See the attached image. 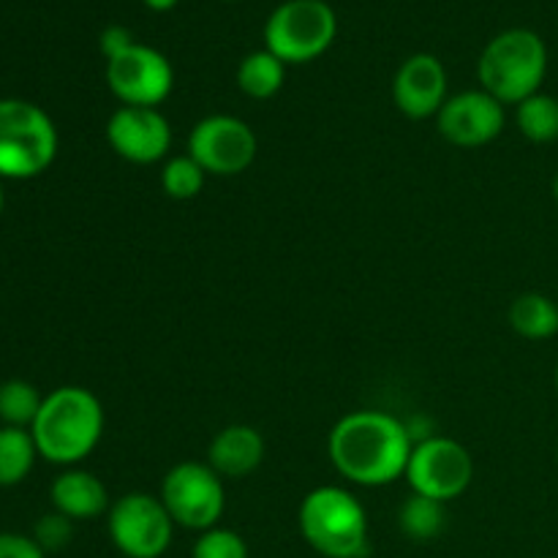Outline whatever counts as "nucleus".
I'll use <instances>...</instances> for the list:
<instances>
[{
    "label": "nucleus",
    "instance_id": "obj_1",
    "mask_svg": "<svg viewBox=\"0 0 558 558\" xmlns=\"http://www.w3.org/2000/svg\"><path fill=\"white\" fill-rule=\"evenodd\" d=\"M412 434L398 417L360 409L338 420L327 439V452L341 477L363 488H381L407 474Z\"/></svg>",
    "mask_w": 558,
    "mask_h": 558
},
{
    "label": "nucleus",
    "instance_id": "obj_2",
    "mask_svg": "<svg viewBox=\"0 0 558 558\" xmlns=\"http://www.w3.org/2000/svg\"><path fill=\"white\" fill-rule=\"evenodd\" d=\"M33 441L44 461L74 466L98 447L104 434V407L85 387H58L41 403Z\"/></svg>",
    "mask_w": 558,
    "mask_h": 558
},
{
    "label": "nucleus",
    "instance_id": "obj_3",
    "mask_svg": "<svg viewBox=\"0 0 558 558\" xmlns=\"http://www.w3.org/2000/svg\"><path fill=\"white\" fill-rule=\"evenodd\" d=\"M548 74V47L529 27H510L488 41L477 60V76L485 93L507 104H521L539 93Z\"/></svg>",
    "mask_w": 558,
    "mask_h": 558
},
{
    "label": "nucleus",
    "instance_id": "obj_4",
    "mask_svg": "<svg viewBox=\"0 0 558 558\" xmlns=\"http://www.w3.org/2000/svg\"><path fill=\"white\" fill-rule=\"evenodd\" d=\"M300 534L325 558L368 554V515L354 494L338 485L314 488L300 505Z\"/></svg>",
    "mask_w": 558,
    "mask_h": 558
},
{
    "label": "nucleus",
    "instance_id": "obj_5",
    "mask_svg": "<svg viewBox=\"0 0 558 558\" xmlns=\"http://www.w3.org/2000/svg\"><path fill=\"white\" fill-rule=\"evenodd\" d=\"M58 129L41 107L0 98V178L31 180L52 167Z\"/></svg>",
    "mask_w": 558,
    "mask_h": 558
},
{
    "label": "nucleus",
    "instance_id": "obj_6",
    "mask_svg": "<svg viewBox=\"0 0 558 558\" xmlns=\"http://www.w3.org/2000/svg\"><path fill=\"white\" fill-rule=\"evenodd\" d=\"M336 33V11L325 0H287L267 16L265 49L287 65L311 63L332 47Z\"/></svg>",
    "mask_w": 558,
    "mask_h": 558
},
{
    "label": "nucleus",
    "instance_id": "obj_7",
    "mask_svg": "<svg viewBox=\"0 0 558 558\" xmlns=\"http://www.w3.org/2000/svg\"><path fill=\"white\" fill-rule=\"evenodd\" d=\"M167 512L172 515L174 526L191 529V532H207L218 526L227 507L223 494V477L199 461H183L167 472L161 483V496Z\"/></svg>",
    "mask_w": 558,
    "mask_h": 558
},
{
    "label": "nucleus",
    "instance_id": "obj_8",
    "mask_svg": "<svg viewBox=\"0 0 558 558\" xmlns=\"http://www.w3.org/2000/svg\"><path fill=\"white\" fill-rule=\"evenodd\" d=\"M109 539L125 558H161L174 537V521L158 496H120L107 512Z\"/></svg>",
    "mask_w": 558,
    "mask_h": 558
},
{
    "label": "nucleus",
    "instance_id": "obj_9",
    "mask_svg": "<svg viewBox=\"0 0 558 558\" xmlns=\"http://www.w3.org/2000/svg\"><path fill=\"white\" fill-rule=\"evenodd\" d=\"M403 477H407L412 494L447 505L450 499L466 494L474 480V461L461 441L447 439V436H430V439L414 445Z\"/></svg>",
    "mask_w": 558,
    "mask_h": 558
},
{
    "label": "nucleus",
    "instance_id": "obj_10",
    "mask_svg": "<svg viewBox=\"0 0 558 558\" xmlns=\"http://www.w3.org/2000/svg\"><path fill=\"white\" fill-rule=\"evenodd\" d=\"M259 142L245 120L232 114L202 118L189 134V156L216 178H234L254 163Z\"/></svg>",
    "mask_w": 558,
    "mask_h": 558
},
{
    "label": "nucleus",
    "instance_id": "obj_11",
    "mask_svg": "<svg viewBox=\"0 0 558 558\" xmlns=\"http://www.w3.org/2000/svg\"><path fill=\"white\" fill-rule=\"evenodd\" d=\"M107 85L123 107H158L174 87V69L167 54L147 44H131L107 60Z\"/></svg>",
    "mask_w": 558,
    "mask_h": 558
},
{
    "label": "nucleus",
    "instance_id": "obj_12",
    "mask_svg": "<svg viewBox=\"0 0 558 558\" xmlns=\"http://www.w3.org/2000/svg\"><path fill=\"white\" fill-rule=\"evenodd\" d=\"M505 104L480 87L447 98L436 114V129L456 147H483L505 131Z\"/></svg>",
    "mask_w": 558,
    "mask_h": 558
},
{
    "label": "nucleus",
    "instance_id": "obj_13",
    "mask_svg": "<svg viewBox=\"0 0 558 558\" xmlns=\"http://www.w3.org/2000/svg\"><path fill=\"white\" fill-rule=\"evenodd\" d=\"M107 142L131 163H156L167 158L172 125L158 107H120L107 123Z\"/></svg>",
    "mask_w": 558,
    "mask_h": 558
},
{
    "label": "nucleus",
    "instance_id": "obj_14",
    "mask_svg": "<svg viewBox=\"0 0 558 558\" xmlns=\"http://www.w3.org/2000/svg\"><path fill=\"white\" fill-rule=\"evenodd\" d=\"M392 98L407 118H436L447 101V71L441 60L428 52H417L403 60L392 80Z\"/></svg>",
    "mask_w": 558,
    "mask_h": 558
},
{
    "label": "nucleus",
    "instance_id": "obj_15",
    "mask_svg": "<svg viewBox=\"0 0 558 558\" xmlns=\"http://www.w3.org/2000/svg\"><path fill=\"white\" fill-rule=\"evenodd\" d=\"M265 461V439L251 425H227L213 436L207 447V463L221 477L243 480L254 474Z\"/></svg>",
    "mask_w": 558,
    "mask_h": 558
},
{
    "label": "nucleus",
    "instance_id": "obj_16",
    "mask_svg": "<svg viewBox=\"0 0 558 558\" xmlns=\"http://www.w3.org/2000/svg\"><path fill=\"white\" fill-rule=\"evenodd\" d=\"M49 499H52L54 512L71 518V521H90L112 507L107 485L96 474L82 472V469H69L60 474L49 488Z\"/></svg>",
    "mask_w": 558,
    "mask_h": 558
},
{
    "label": "nucleus",
    "instance_id": "obj_17",
    "mask_svg": "<svg viewBox=\"0 0 558 558\" xmlns=\"http://www.w3.org/2000/svg\"><path fill=\"white\" fill-rule=\"evenodd\" d=\"M510 325L518 336L529 341H545L558 332V300L548 294L526 292L512 300L510 305Z\"/></svg>",
    "mask_w": 558,
    "mask_h": 558
},
{
    "label": "nucleus",
    "instance_id": "obj_18",
    "mask_svg": "<svg viewBox=\"0 0 558 558\" xmlns=\"http://www.w3.org/2000/svg\"><path fill=\"white\" fill-rule=\"evenodd\" d=\"M283 80H287V63L278 60L270 49H256L238 65V87L256 101L276 96L283 87Z\"/></svg>",
    "mask_w": 558,
    "mask_h": 558
},
{
    "label": "nucleus",
    "instance_id": "obj_19",
    "mask_svg": "<svg viewBox=\"0 0 558 558\" xmlns=\"http://www.w3.org/2000/svg\"><path fill=\"white\" fill-rule=\"evenodd\" d=\"M38 450L27 428H0V488L20 485L31 474Z\"/></svg>",
    "mask_w": 558,
    "mask_h": 558
},
{
    "label": "nucleus",
    "instance_id": "obj_20",
    "mask_svg": "<svg viewBox=\"0 0 558 558\" xmlns=\"http://www.w3.org/2000/svg\"><path fill=\"white\" fill-rule=\"evenodd\" d=\"M445 505L420 494L409 496L401 505V512H398V526H401L403 537L414 539V543H430V539H436L445 532Z\"/></svg>",
    "mask_w": 558,
    "mask_h": 558
},
{
    "label": "nucleus",
    "instance_id": "obj_21",
    "mask_svg": "<svg viewBox=\"0 0 558 558\" xmlns=\"http://www.w3.org/2000/svg\"><path fill=\"white\" fill-rule=\"evenodd\" d=\"M515 123L521 134L534 145H548L558 140V98L548 93H534L518 104Z\"/></svg>",
    "mask_w": 558,
    "mask_h": 558
},
{
    "label": "nucleus",
    "instance_id": "obj_22",
    "mask_svg": "<svg viewBox=\"0 0 558 558\" xmlns=\"http://www.w3.org/2000/svg\"><path fill=\"white\" fill-rule=\"evenodd\" d=\"M44 398L38 396L36 387L31 381L9 379L0 385V420L9 428H27L36 423L38 412H41Z\"/></svg>",
    "mask_w": 558,
    "mask_h": 558
},
{
    "label": "nucleus",
    "instance_id": "obj_23",
    "mask_svg": "<svg viewBox=\"0 0 558 558\" xmlns=\"http://www.w3.org/2000/svg\"><path fill=\"white\" fill-rule=\"evenodd\" d=\"M207 172L185 153V156H174L163 163L161 169V191L174 202H189L202 194L205 189Z\"/></svg>",
    "mask_w": 558,
    "mask_h": 558
},
{
    "label": "nucleus",
    "instance_id": "obj_24",
    "mask_svg": "<svg viewBox=\"0 0 558 558\" xmlns=\"http://www.w3.org/2000/svg\"><path fill=\"white\" fill-rule=\"evenodd\" d=\"M191 558H248V545L232 529L213 526L199 534L191 548Z\"/></svg>",
    "mask_w": 558,
    "mask_h": 558
},
{
    "label": "nucleus",
    "instance_id": "obj_25",
    "mask_svg": "<svg viewBox=\"0 0 558 558\" xmlns=\"http://www.w3.org/2000/svg\"><path fill=\"white\" fill-rule=\"evenodd\" d=\"M74 537V521L60 512H49L41 521L36 523V532H33V539L38 543V548L44 554H52V550H63L65 545Z\"/></svg>",
    "mask_w": 558,
    "mask_h": 558
},
{
    "label": "nucleus",
    "instance_id": "obj_26",
    "mask_svg": "<svg viewBox=\"0 0 558 558\" xmlns=\"http://www.w3.org/2000/svg\"><path fill=\"white\" fill-rule=\"evenodd\" d=\"M41 548L33 537L25 534H0V558H44Z\"/></svg>",
    "mask_w": 558,
    "mask_h": 558
},
{
    "label": "nucleus",
    "instance_id": "obj_27",
    "mask_svg": "<svg viewBox=\"0 0 558 558\" xmlns=\"http://www.w3.org/2000/svg\"><path fill=\"white\" fill-rule=\"evenodd\" d=\"M131 44H136L134 36H131L129 27H123V25L104 27L101 36H98V49H101V54L107 60H112V58H118V54H123L125 49L131 47Z\"/></svg>",
    "mask_w": 558,
    "mask_h": 558
},
{
    "label": "nucleus",
    "instance_id": "obj_28",
    "mask_svg": "<svg viewBox=\"0 0 558 558\" xmlns=\"http://www.w3.org/2000/svg\"><path fill=\"white\" fill-rule=\"evenodd\" d=\"M142 3H145L150 11H158V14H163V11H172L174 5L180 3V0H142Z\"/></svg>",
    "mask_w": 558,
    "mask_h": 558
},
{
    "label": "nucleus",
    "instance_id": "obj_29",
    "mask_svg": "<svg viewBox=\"0 0 558 558\" xmlns=\"http://www.w3.org/2000/svg\"><path fill=\"white\" fill-rule=\"evenodd\" d=\"M5 207V194H3V178H0V213H3Z\"/></svg>",
    "mask_w": 558,
    "mask_h": 558
},
{
    "label": "nucleus",
    "instance_id": "obj_30",
    "mask_svg": "<svg viewBox=\"0 0 558 558\" xmlns=\"http://www.w3.org/2000/svg\"><path fill=\"white\" fill-rule=\"evenodd\" d=\"M554 196H556V202H558V174H556V180H554Z\"/></svg>",
    "mask_w": 558,
    "mask_h": 558
},
{
    "label": "nucleus",
    "instance_id": "obj_31",
    "mask_svg": "<svg viewBox=\"0 0 558 558\" xmlns=\"http://www.w3.org/2000/svg\"><path fill=\"white\" fill-rule=\"evenodd\" d=\"M556 392H558V368H556Z\"/></svg>",
    "mask_w": 558,
    "mask_h": 558
}]
</instances>
